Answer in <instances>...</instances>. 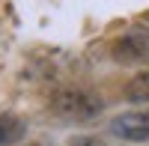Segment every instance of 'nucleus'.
I'll list each match as a JSON object with an SVG mask.
<instances>
[{"label":"nucleus","instance_id":"nucleus-4","mask_svg":"<svg viewBox=\"0 0 149 146\" xmlns=\"http://www.w3.org/2000/svg\"><path fill=\"white\" fill-rule=\"evenodd\" d=\"M27 134V122L15 113H3L0 116V146H15Z\"/></svg>","mask_w":149,"mask_h":146},{"label":"nucleus","instance_id":"nucleus-5","mask_svg":"<svg viewBox=\"0 0 149 146\" xmlns=\"http://www.w3.org/2000/svg\"><path fill=\"white\" fill-rule=\"evenodd\" d=\"M125 99L128 102H149V69L137 72L131 81H128V87H125Z\"/></svg>","mask_w":149,"mask_h":146},{"label":"nucleus","instance_id":"nucleus-1","mask_svg":"<svg viewBox=\"0 0 149 146\" xmlns=\"http://www.w3.org/2000/svg\"><path fill=\"white\" fill-rule=\"evenodd\" d=\"M48 107L63 116V119H81V122H90V119H98V113L104 111V102L98 95L86 92V90H57L51 99H48Z\"/></svg>","mask_w":149,"mask_h":146},{"label":"nucleus","instance_id":"nucleus-6","mask_svg":"<svg viewBox=\"0 0 149 146\" xmlns=\"http://www.w3.org/2000/svg\"><path fill=\"white\" fill-rule=\"evenodd\" d=\"M72 146H107L102 137H93V134H81V137H72Z\"/></svg>","mask_w":149,"mask_h":146},{"label":"nucleus","instance_id":"nucleus-2","mask_svg":"<svg viewBox=\"0 0 149 146\" xmlns=\"http://www.w3.org/2000/svg\"><path fill=\"white\" fill-rule=\"evenodd\" d=\"M113 60L122 66H137L149 60V33L146 30H131L113 42Z\"/></svg>","mask_w":149,"mask_h":146},{"label":"nucleus","instance_id":"nucleus-3","mask_svg":"<svg viewBox=\"0 0 149 146\" xmlns=\"http://www.w3.org/2000/svg\"><path fill=\"white\" fill-rule=\"evenodd\" d=\"M110 134L128 143H146L149 140V113H122L110 122Z\"/></svg>","mask_w":149,"mask_h":146}]
</instances>
